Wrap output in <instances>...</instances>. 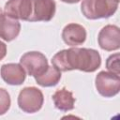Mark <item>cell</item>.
Segmentation results:
<instances>
[{
    "mask_svg": "<svg viewBox=\"0 0 120 120\" xmlns=\"http://www.w3.org/2000/svg\"><path fill=\"white\" fill-rule=\"evenodd\" d=\"M52 64L60 71L78 69L83 72H94L101 65L98 51L88 48H70L59 51L52 58Z\"/></svg>",
    "mask_w": 120,
    "mask_h": 120,
    "instance_id": "1",
    "label": "cell"
},
{
    "mask_svg": "<svg viewBox=\"0 0 120 120\" xmlns=\"http://www.w3.org/2000/svg\"><path fill=\"white\" fill-rule=\"evenodd\" d=\"M56 10L54 0H8L5 14L27 22H49Z\"/></svg>",
    "mask_w": 120,
    "mask_h": 120,
    "instance_id": "2",
    "label": "cell"
},
{
    "mask_svg": "<svg viewBox=\"0 0 120 120\" xmlns=\"http://www.w3.org/2000/svg\"><path fill=\"white\" fill-rule=\"evenodd\" d=\"M119 0H82L81 10L89 20L107 19L117 10Z\"/></svg>",
    "mask_w": 120,
    "mask_h": 120,
    "instance_id": "3",
    "label": "cell"
},
{
    "mask_svg": "<svg viewBox=\"0 0 120 120\" xmlns=\"http://www.w3.org/2000/svg\"><path fill=\"white\" fill-rule=\"evenodd\" d=\"M44 102L42 92L34 86L22 88L18 96L19 108L27 113H34L38 112Z\"/></svg>",
    "mask_w": 120,
    "mask_h": 120,
    "instance_id": "4",
    "label": "cell"
},
{
    "mask_svg": "<svg viewBox=\"0 0 120 120\" xmlns=\"http://www.w3.org/2000/svg\"><path fill=\"white\" fill-rule=\"evenodd\" d=\"M20 64L25 72L34 78L42 74L49 67L46 56L42 52L36 51L22 54L20 58Z\"/></svg>",
    "mask_w": 120,
    "mask_h": 120,
    "instance_id": "5",
    "label": "cell"
},
{
    "mask_svg": "<svg viewBox=\"0 0 120 120\" xmlns=\"http://www.w3.org/2000/svg\"><path fill=\"white\" fill-rule=\"evenodd\" d=\"M95 84L98 92L105 98L114 97L120 90V77L110 71H100L96 76Z\"/></svg>",
    "mask_w": 120,
    "mask_h": 120,
    "instance_id": "6",
    "label": "cell"
},
{
    "mask_svg": "<svg viewBox=\"0 0 120 120\" xmlns=\"http://www.w3.org/2000/svg\"><path fill=\"white\" fill-rule=\"evenodd\" d=\"M98 45L102 50L111 52L120 48V29L116 25H105L98 36Z\"/></svg>",
    "mask_w": 120,
    "mask_h": 120,
    "instance_id": "7",
    "label": "cell"
},
{
    "mask_svg": "<svg viewBox=\"0 0 120 120\" xmlns=\"http://www.w3.org/2000/svg\"><path fill=\"white\" fill-rule=\"evenodd\" d=\"M0 75L5 82L9 85L22 84L26 77V72L21 64L8 63L1 67Z\"/></svg>",
    "mask_w": 120,
    "mask_h": 120,
    "instance_id": "8",
    "label": "cell"
},
{
    "mask_svg": "<svg viewBox=\"0 0 120 120\" xmlns=\"http://www.w3.org/2000/svg\"><path fill=\"white\" fill-rule=\"evenodd\" d=\"M62 38L67 45L76 47L82 44L86 39L85 28L78 23H68L62 31Z\"/></svg>",
    "mask_w": 120,
    "mask_h": 120,
    "instance_id": "9",
    "label": "cell"
},
{
    "mask_svg": "<svg viewBox=\"0 0 120 120\" xmlns=\"http://www.w3.org/2000/svg\"><path fill=\"white\" fill-rule=\"evenodd\" d=\"M20 31L21 23L17 19L0 13V38L5 41H12L19 36Z\"/></svg>",
    "mask_w": 120,
    "mask_h": 120,
    "instance_id": "10",
    "label": "cell"
},
{
    "mask_svg": "<svg viewBox=\"0 0 120 120\" xmlns=\"http://www.w3.org/2000/svg\"><path fill=\"white\" fill-rule=\"evenodd\" d=\"M52 98L55 108L59 111L68 112L74 109L75 98L73 97V94L65 87L56 90L53 93Z\"/></svg>",
    "mask_w": 120,
    "mask_h": 120,
    "instance_id": "11",
    "label": "cell"
},
{
    "mask_svg": "<svg viewBox=\"0 0 120 120\" xmlns=\"http://www.w3.org/2000/svg\"><path fill=\"white\" fill-rule=\"evenodd\" d=\"M61 79V71L53 65L49 66L40 75L35 77L37 83L42 87H52L56 85Z\"/></svg>",
    "mask_w": 120,
    "mask_h": 120,
    "instance_id": "12",
    "label": "cell"
},
{
    "mask_svg": "<svg viewBox=\"0 0 120 120\" xmlns=\"http://www.w3.org/2000/svg\"><path fill=\"white\" fill-rule=\"evenodd\" d=\"M10 96L5 88H0V115L5 114L10 108Z\"/></svg>",
    "mask_w": 120,
    "mask_h": 120,
    "instance_id": "13",
    "label": "cell"
},
{
    "mask_svg": "<svg viewBox=\"0 0 120 120\" xmlns=\"http://www.w3.org/2000/svg\"><path fill=\"white\" fill-rule=\"evenodd\" d=\"M106 68L110 72L119 75V53L110 55L106 60Z\"/></svg>",
    "mask_w": 120,
    "mask_h": 120,
    "instance_id": "14",
    "label": "cell"
},
{
    "mask_svg": "<svg viewBox=\"0 0 120 120\" xmlns=\"http://www.w3.org/2000/svg\"><path fill=\"white\" fill-rule=\"evenodd\" d=\"M7 54V45L0 40V61L6 56Z\"/></svg>",
    "mask_w": 120,
    "mask_h": 120,
    "instance_id": "15",
    "label": "cell"
},
{
    "mask_svg": "<svg viewBox=\"0 0 120 120\" xmlns=\"http://www.w3.org/2000/svg\"><path fill=\"white\" fill-rule=\"evenodd\" d=\"M61 1L64 3H68V4H75V3L80 2L81 0H61Z\"/></svg>",
    "mask_w": 120,
    "mask_h": 120,
    "instance_id": "16",
    "label": "cell"
},
{
    "mask_svg": "<svg viewBox=\"0 0 120 120\" xmlns=\"http://www.w3.org/2000/svg\"><path fill=\"white\" fill-rule=\"evenodd\" d=\"M0 13H2V12H1V9H0Z\"/></svg>",
    "mask_w": 120,
    "mask_h": 120,
    "instance_id": "17",
    "label": "cell"
}]
</instances>
